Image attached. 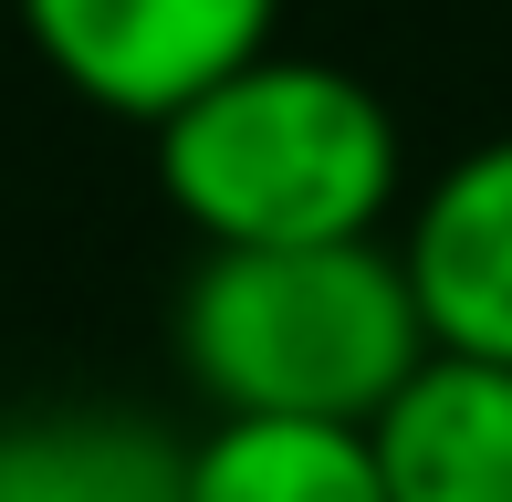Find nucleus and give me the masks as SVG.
Masks as SVG:
<instances>
[{"label":"nucleus","instance_id":"obj_1","mask_svg":"<svg viewBox=\"0 0 512 502\" xmlns=\"http://www.w3.org/2000/svg\"><path fill=\"white\" fill-rule=\"evenodd\" d=\"M429 356L398 241L209 251L178 293V367L220 419H335L366 429Z\"/></svg>","mask_w":512,"mask_h":502},{"label":"nucleus","instance_id":"obj_2","mask_svg":"<svg viewBox=\"0 0 512 502\" xmlns=\"http://www.w3.org/2000/svg\"><path fill=\"white\" fill-rule=\"evenodd\" d=\"M157 189L209 251L377 241L398 210V126L345 63L251 53L157 126Z\"/></svg>","mask_w":512,"mask_h":502},{"label":"nucleus","instance_id":"obj_3","mask_svg":"<svg viewBox=\"0 0 512 502\" xmlns=\"http://www.w3.org/2000/svg\"><path fill=\"white\" fill-rule=\"evenodd\" d=\"M272 21H283V0H21L32 53L84 105L136 126H168L189 95L272 53Z\"/></svg>","mask_w":512,"mask_h":502},{"label":"nucleus","instance_id":"obj_4","mask_svg":"<svg viewBox=\"0 0 512 502\" xmlns=\"http://www.w3.org/2000/svg\"><path fill=\"white\" fill-rule=\"evenodd\" d=\"M408 293L429 314V346L512 367V136L450 157L408 210Z\"/></svg>","mask_w":512,"mask_h":502},{"label":"nucleus","instance_id":"obj_5","mask_svg":"<svg viewBox=\"0 0 512 502\" xmlns=\"http://www.w3.org/2000/svg\"><path fill=\"white\" fill-rule=\"evenodd\" d=\"M387 502H512V367L429 346L418 377L366 419Z\"/></svg>","mask_w":512,"mask_h":502},{"label":"nucleus","instance_id":"obj_6","mask_svg":"<svg viewBox=\"0 0 512 502\" xmlns=\"http://www.w3.org/2000/svg\"><path fill=\"white\" fill-rule=\"evenodd\" d=\"M189 450L136 408H11L0 502H178Z\"/></svg>","mask_w":512,"mask_h":502},{"label":"nucleus","instance_id":"obj_7","mask_svg":"<svg viewBox=\"0 0 512 502\" xmlns=\"http://www.w3.org/2000/svg\"><path fill=\"white\" fill-rule=\"evenodd\" d=\"M178 502H387L366 429L335 419H209Z\"/></svg>","mask_w":512,"mask_h":502}]
</instances>
